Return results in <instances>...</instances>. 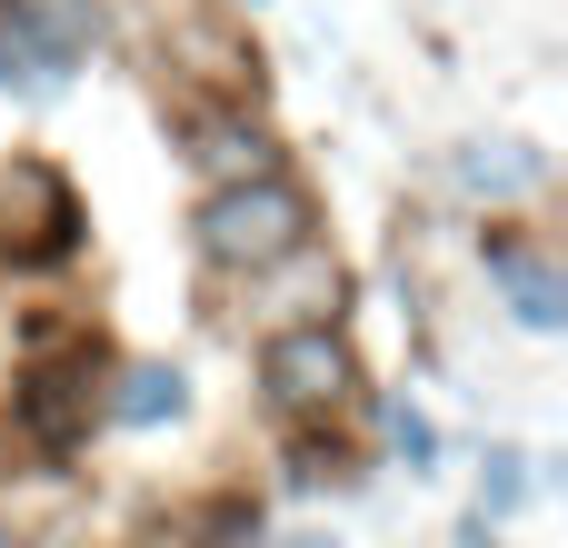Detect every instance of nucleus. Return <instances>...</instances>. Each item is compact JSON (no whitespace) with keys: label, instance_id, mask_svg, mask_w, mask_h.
<instances>
[{"label":"nucleus","instance_id":"1","mask_svg":"<svg viewBox=\"0 0 568 548\" xmlns=\"http://www.w3.org/2000/svg\"><path fill=\"white\" fill-rule=\"evenodd\" d=\"M200 250H210L220 270H280V260L310 250V200H300L280 170L230 180V190L200 200Z\"/></svg>","mask_w":568,"mask_h":548},{"label":"nucleus","instance_id":"2","mask_svg":"<svg viewBox=\"0 0 568 548\" xmlns=\"http://www.w3.org/2000/svg\"><path fill=\"white\" fill-rule=\"evenodd\" d=\"M90 50V0H0V80L60 90Z\"/></svg>","mask_w":568,"mask_h":548},{"label":"nucleus","instance_id":"3","mask_svg":"<svg viewBox=\"0 0 568 548\" xmlns=\"http://www.w3.org/2000/svg\"><path fill=\"white\" fill-rule=\"evenodd\" d=\"M260 379H270V399L280 409H339L349 389H359V369H349V339L329 329V319H310V329H280L270 349H260Z\"/></svg>","mask_w":568,"mask_h":548},{"label":"nucleus","instance_id":"4","mask_svg":"<svg viewBox=\"0 0 568 548\" xmlns=\"http://www.w3.org/2000/svg\"><path fill=\"white\" fill-rule=\"evenodd\" d=\"M0 210H30V220H0V240H10L20 260H60V250H70V230H80L70 190H60L40 160H20V170L0 180Z\"/></svg>","mask_w":568,"mask_h":548},{"label":"nucleus","instance_id":"5","mask_svg":"<svg viewBox=\"0 0 568 548\" xmlns=\"http://www.w3.org/2000/svg\"><path fill=\"white\" fill-rule=\"evenodd\" d=\"M489 280L509 290V309H519L529 329H559L568 319V280L549 270V260H529L519 240H489Z\"/></svg>","mask_w":568,"mask_h":548},{"label":"nucleus","instance_id":"6","mask_svg":"<svg viewBox=\"0 0 568 548\" xmlns=\"http://www.w3.org/2000/svg\"><path fill=\"white\" fill-rule=\"evenodd\" d=\"M80 419H90V389H80L70 369H40V379L20 389V429H30L40 449H70V439H80Z\"/></svg>","mask_w":568,"mask_h":548},{"label":"nucleus","instance_id":"7","mask_svg":"<svg viewBox=\"0 0 568 548\" xmlns=\"http://www.w3.org/2000/svg\"><path fill=\"white\" fill-rule=\"evenodd\" d=\"M120 419H140V429L150 419H180V369H130L120 379Z\"/></svg>","mask_w":568,"mask_h":548},{"label":"nucleus","instance_id":"8","mask_svg":"<svg viewBox=\"0 0 568 548\" xmlns=\"http://www.w3.org/2000/svg\"><path fill=\"white\" fill-rule=\"evenodd\" d=\"M459 180H469V190H529V180H539V160H529V150H499V160H489V150H469V160H459Z\"/></svg>","mask_w":568,"mask_h":548},{"label":"nucleus","instance_id":"9","mask_svg":"<svg viewBox=\"0 0 568 548\" xmlns=\"http://www.w3.org/2000/svg\"><path fill=\"white\" fill-rule=\"evenodd\" d=\"M389 439H399V449H409V459H429V449H439V439H429V419H419V409H399V419H389Z\"/></svg>","mask_w":568,"mask_h":548}]
</instances>
